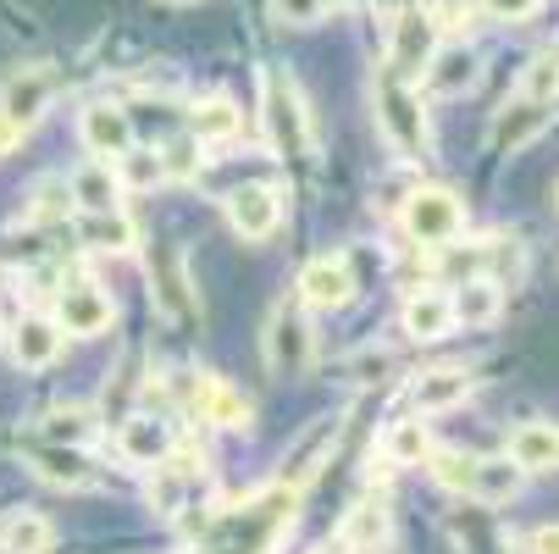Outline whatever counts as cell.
Segmentation results:
<instances>
[{
	"instance_id": "1",
	"label": "cell",
	"mask_w": 559,
	"mask_h": 554,
	"mask_svg": "<svg viewBox=\"0 0 559 554\" xmlns=\"http://www.w3.org/2000/svg\"><path fill=\"white\" fill-rule=\"evenodd\" d=\"M294 516H299V488L272 483V488H261L250 505L222 510V516L205 527L200 554H277V543L288 538Z\"/></svg>"
},
{
	"instance_id": "2",
	"label": "cell",
	"mask_w": 559,
	"mask_h": 554,
	"mask_svg": "<svg viewBox=\"0 0 559 554\" xmlns=\"http://www.w3.org/2000/svg\"><path fill=\"white\" fill-rule=\"evenodd\" d=\"M371 111H377V128L388 139V150L399 162H421L432 150V128H427V106H421V90L411 78H399L393 67H377L371 78Z\"/></svg>"
},
{
	"instance_id": "3",
	"label": "cell",
	"mask_w": 559,
	"mask_h": 554,
	"mask_svg": "<svg viewBox=\"0 0 559 554\" xmlns=\"http://www.w3.org/2000/svg\"><path fill=\"white\" fill-rule=\"evenodd\" d=\"M261 128H266V144L283 162H310L316 155L310 106L294 84V72H283V67H261Z\"/></svg>"
},
{
	"instance_id": "4",
	"label": "cell",
	"mask_w": 559,
	"mask_h": 554,
	"mask_svg": "<svg viewBox=\"0 0 559 554\" xmlns=\"http://www.w3.org/2000/svg\"><path fill=\"white\" fill-rule=\"evenodd\" d=\"M405 233H411L416 245H427V250L454 245L460 233H465V205H460V195H454V189H416V195L405 200Z\"/></svg>"
},
{
	"instance_id": "5",
	"label": "cell",
	"mask_w": 559,
	"mask_h": 554,
	"mask_svg": "<svg viewBox=\"0 0 559 554\" xmlns=\"http://www.w3.org/2000/svg\"><path fill=\"white\" fill-rule=\"evenodd\" d=\"M432 56H438V17L427 7H405L393 17V28H388V61L382 67H393L399 78L416 84Z\"/></svg>"
},
{
	"instance_id": "6",
	"label": "cell",
	"mask_w": 559,
	"mask_h": 554,
	"mask_svg": "<svg viewBox=\"0 0 559 554\" xmlns=\"http://www.w3.org/2000/svg\"><path fill=\"white\" fill-rule=\"evenodd\" d=\"M316 361V333L299 305H277L266 322V372L272 377H305Z\"/></svg>"
},
{
	"instance_id": "7",
	"label": "cell",
	"mask_w": 559,
	"mask_h": 554,
	"mask_svg": "<svg viewBox=\"0 0 559 554\" xmlns=\"http://www.w3.org/2000/svg\"><path fill=\"white\" fill-rule=\"evenodd\" d=\"M117 322V305L100 283H67L56 294V328L72 333V339H95Z\"/></svg>"
},
{
	"instance_id": "8",
	"label": "cell",
	"mask_w": 559,
	"mask_h": 554,
	"mask_svg": "<svg viewBox=\"0 0 559 554\" xmlns=\"http://www.w3.org/2000/svg\"><path fill=\"white\" fill-rule=\"evenodd\" d=\"M150 283H155V310L167 322H200V294H194V278H189V256L173 245L162 250V261L150 267Z\"/></svg>"
},
{
	"instance_id": "9",
	"label": "cell",
	"mask_w": 559,
	"mask_h": 554,
	"mask_svg": "<svg viewBox=\"0 0 559 554\" xmlns=\"http://www.w3.org/2000/svg\"><path fill=\"white\" fill-rule=\"evenodd\" d=\"M227 222H233L238 239L261 245V239H272L277 222H283V195H277L272 184H245V189H233V195H227Z\"/></svg>"
},
{
	"instance_id": "10",
	"label": "cell",
	"mask_w": 559,
	"mask_h": 554,
	"mask_svg": "<svg viewBox=\"0 0 559 554\" xmlns=\"http://www.w3.org/2000/svg\"><path fill=\"white\" fill-rule=\"evenodd\" d=\"M299 299L310 305V310H344L349 299H355V272H349V261L344 256H310L305 267H299Z\"/></svg>"
},
{
	"instance_id": "11",
	"label": "cell",
	"mask_w": 559,
	"mask_h": 554,
	"mask_svg": "<svg viewBox=\"0 0 559 554\" xmlns=\"http://www.w3.org/2000/svg\"><path fill=\"white\" fill-rule=\"evenodd\" d=\"M56 101V72L50 67H17L7 84H0V117H12L23 128H34Z\"/></svg>"
},
{
	"instance_id": "12",
	"label": "cell",
	"mask_w": 559,
	"mask_h": 554,
	"mask_svg": "<svg viewBox=\"0 0 559 554\" xmlns=\"http://www.w3.org/2000/svg\"><path fill=\"white\" fill-rule=\"evenodd\" d=\"M189 411L200 416V422H211V427H222V433H238V427H250V400L238 393L233 382H222V377H194V388H189Z\"/></svg>"
},
{
	"instance_id": "13",
	"label": "cell",
	"mask_w": 559,
	"mask_h": 554,
	"mask_svg": "<svg viewBox=\"0 0 559 554\" xmlns=\"http://www.w3.org/2000/svg\"><path fill=\"white\" fill-rule=\"evenodd\" d=\"M173 449H178V438H173V422L150 416V411H133V416H122V427H117V455H122L128 465H162Z\"/></svg>"
},
{
	"instance_id": "14",
	"label": "cell",
	"mask_w": 559,
	"mask_h": 554,
	"mask_svg": "<svg viewBox=\"0 0 559 554\" xmlns=\"http://www.w3.org/2000/svg\"><path fill=\"white\" fill-rule=\"evenodd\" d=\"M78 139H84L90 155H100V162H117V155L133 150V122H128L122 106L95 101V106H84V117H78Z\"/></svg>"
},
{
	"instance_id": "15",
	"label": "cell",
	"mask_w": 559,
	"mask_h": 554,
	"mask_svg": "<svg viewBox=\"0 0 559 554\" xmlns=\"http://www.w3.org/2000/svg\"><path fill=\"white\" fill-rule=\"evenodd\" d=\"M548 122H554V106H537V101L515 95V101H504V106L493 111L488 139H493V150H526L532 139L548 133Z\"/></svg>"
},
{
	"instance_id": "16",
	"label": "cell",
	"mask_w": 559,
	"mask_h": 554,
	"mask_svg": "<svg viewBox=\"0 0 559 554\" xmlns=\"http://www.w3.org/2000/svg\"><path fill=\"white\" fill-rule=\"evenodd\" d=\"M427 90L443 95V101H460L476 90V78H483V56H476L471 45H438V56L427 61Z\"/></svg>"
},
{
	"instance_id": "17",
	"label": "cell",
	"mask_w": 559,
	"mask_h": 554,
	"mask_svg": "<svg viewBox=\"0 0 559 554\" xmlns=\"http://www.w3.org/2000/svg\"><path fill=\"white\" fill-rule=\"evenodd\" d=\"M471 400V372L465 366H432L411 382V405L416 416H438V411H454Z\"/></svg>"
},
{
	"instance_id": "18",
	"label": "cell",
	"mask_w": 559,
	"mask_h": 554,
	"mask_svg": "<svg viewBox=\"0 0 559 554\" xmlns=\"http://www.w3.org/2000/svg\"><path fill=\"white\" fill-rule=\"evenodd\" d=\"M399 328H405L416 344L443 339V333L454 328V305H449V294H443V288H416V294L405 299V310H399Z\"/></svg>"
},
{
	"instance_id": "19",
	"label": "cell",
	"mask_w": 559,
	"mask_h": 554,
	"mask_svg": "<svg viewBox=\"0 0 559 554\" xmlns=\"http://www.w3.org/2000/svg\"><path fill=\"white\" fill-rule=\"evenodd\" d=\"M28 465H34V478L39 483H50V488H90L95 483V465H90V455L84 449H61V444H45V449H34L28 455Z\"/></svg>"
},
{
	"instance_id": "20",
	"label": "cell",
	"mask_w": 559,
	"mask_h": 554,
	"mask_svg": "<svg viewBox=\"0 0 559 554\" xmlns=\"http://www.w3.org/2000/svg\"><path fill=\"white\" fill-rule=\"evenodd\" d=\"M238 133H245V111H238L227 95L194 101V111H189V139L194 144H233Z\"/></svg>"
},
{
	"instance_id": "21",
	"label": "cell",
	"mask_w": 559,
	"mask_h": 554,
	"mask_svg": "<svg viewBox=\"0 0 559 554\" xmlns=\"http://www.w3.org/2000/svg\"><path fill=\"white\" fill-rule=\"evenodd\" d=\"M78 239L100 256H128L139 245V227L128 222V211H84L78 216Z\"/></svg>"
},
{
	"instance_id": "22",
	"label": "cell",
	"mask_w": 559,
	"mask_h": 554,
	"mask_svg": "<svg viewBox=\"0 0 559 554\" xmlns=\"http://www.w3.org/2000/svg\"><path fill=\"white\" fill-rule=\"evenodd\" d=\"M449 305H454V322H465V328H493L499 316H504V288H499L493 278H471V283H460V288L449 294Z\"/></svg>"
},
{
	"instance_id": "23",
	"label": "cell",
	"mask_w": 559,
	"mask_h": 554,
	"mask_svg": "<svg viewBox=\"0 0 559 554\" xmlns=\"http://www.w3.org/2000/svg\"><path fill=\"white\" fill-rule=\"evenodd\" d=\"M61 339H67V333L50 322V316H23L17 333H12V361L28 366V372H39V366H50V361L61 355Z\"/></svg>"
},
{
	"instance_id": "24",
	"label": "cell",
	"mask_w": 559,
	"mask_h": 554,
	"mask_svg": "<svg viewBox=\"0 0 559 554\" xmlns=\"http://www.w3.org/2000/svg\"><path fill=\"white\" fill-rule=\"evenodd\" d=\"M67 195H72V205H78V211H117L122 184H117L111 162H84V167H78V173L67 178Z\"/></svg>"
},
{
	"instance_id": "25",
	"label": "cell",
	"mask_w": 559,
	"mask_h": 554,
	"mask_svg": "<svg viewBox=\"0 0 559 554\" xmlns=\"http://www.w3.org/2000/svg\"><path fill=\"white\" fill-rule=\"evenodd\" d=\"M521 478H526V471H521L510 455H493V460L476 455V483H471V499H483V505H510V499L521 494Z\"/></svg>"
},
{
	"instance_id": "26",
	"label": "cell",
	"mask_w": 559,
	"mask_h": 554,
	"mask_svg": "<svg viewBox=\"0 0 559 554\" xmlns=\"http://www.w3.org/2000/svg\"><path fill=\"white\" fill-rule=\"evenodd\" d=\"M521 471H543V465H554L559 460V427L554 422H526V427H515L510 433V449H504Z\"/></svg>"
},
{
	"instance_id": "27",
	"label": "cell",
	"mask_w": 559,
	"mask_h": 554,
	"mask_svg": "<svg viewBox=\"0 0 559 554\" xmlns=\"http://www.w3.org/2000/svg\"><path fill=\"white\" fill-rule=\"evenodd\" d=\"M50 543H56V527L34 510H17V516L0 521V549L7 554H45Z\"/></svg>"
},
{
	"instance_id": "28",
	"label": "cell",
	"mask_w": 559,
	"mask_h": 554,
	"mask_svg": "<svg viewBox=\"0 0 559 554\" xmlns=\"http://www.w3.org/2000/svg\"><path fill=\"white\" fill-rule=\"evenodd\" d=\"M39 438H45V444H61V449H84V444L95 438V416L78 411V405H72V411H67V405H61V411H45V416H39Z\"/></svg>"
},
{
	"instance_id": "29",
	"label": "cell",
	"mask_w": 559,
	"mask_h": 554,
	"mask_svg": "<svg viewBox=\"0 0 559 554\" xmlns=\"http://www.w3.org/2000/svg\"><path fill=\"white\" fill-rule=\"evenodd\" d=\"M382 455H388V465H421L432 455V438L421 422H393L382 438Z\"/></svg>"
},
{
	"instance_id": "30",
	"label": "cell",
	"mask_w": 559,
	"mask_h": 554,
	"mask_svg": "<svg viewBox=\"0 0 559 554\" xmlns=\"http://www.w3.org/2000/svg\"><path fill=\"white\" fill-rule=\"evenodd\" d=\"M111 173H117L122 189H155V184L167 178V173H162V155H155V150H128V155H117Z\"/></svg>"
},
{
	"instance_id": "31",
	"label": "cell",
	"mask_w": 559,
	"mask_h": 554,
	"mask_svg": "<svg viewBox=\"0 0 559 554\" xmlns=\"http://www.w3.org/2000/svg\"><path fill=\"white\" fill-rule=\"evenodd\" d=\"M427 465H432V478H438L449 494H471V483H476V455H460V449H432V455H427Z\"/></svg>"
},
{
	"instance_id": "32",
	"label": "cell",
	"mask_w": 559,
	"mask_h": 554,
	"mask_svg": "<svg viewBox=\"0 0 559 554\" xmlns=\"http://www.w3.org/2000/svg\"><path fill=\"white\" fill-rule=\"evenodd\" d=\"M521 95L537 101V106H554V101H559V56H554V50L537 56V61L521 72Z\"/></svg>"
},
{
	"instance_id": "33",
	"label": "cell",
	"mask_w": 559,
	"mask_h": 554,
	"mask_svg": "<svg viewBox=\"0 0 559 554\" xmlns=\"http://www.w3.org/2000/svg\"><path fill=\"white\" fill-rule=\"evenodd\" d=\"M382 532H388V510H382V499L349 510V521H344V543H355V549H377Z\"/></svg>"
},
{
	"instance_id": "34",
	"label": "cell",
	"mask_w": 559,
	"mask_h": 554,
	"mask_svg": "<svg viewBox=\"0 0 559 554\" xmlns=\"http://www.w3.org/2000/svg\"><path fill=\"white\" fill-rule=\"evenodd\" d=\"M72 195H67V178H45L34 184V205H28V222H50V216H67Z\"/></svg>"
},
{
	"instance_id": "35",
	"label": "cell",
	"mask_w": 559,
	"mask_h": 554,
	"mask_svg": "<svg viewBox=\"0 0 559 554\" xmlns=\"http://www.w3.org/2000/svg\"><path fill=\"white\" fill-rule=\"evenodd\" d=\"M194 167H200V144L194 139H173L162 150V173L167 178H194Z\"/></svg>"
},
{
	"instance_id": "36",
	"label": "cell",
	"mask_w": 559,
	"mask_h": 554,
	"mask_svg": "<svg viewBox=\"0 0 559 554\" xmlns=\"http://www.w3.org/2000/svg\"><path fill=\"white\" fill-rule=\"evenodd\" d=\"M272 12H277V23H288V28L322 23V7H316V0H272Z\"/></svg>"
},
{
	"instance_id": "37",
	"label": "cell",
	"mask_w": 559,
	"mask_h": 554,
	"mask_svg": "<svg viewBox=\"0 0 559 554\" xmlns=\"http://www.w3.org/2000/svg\"><path fill=\"white\" fill-rule=\"evenodd\" d=\"M483 7H488L499 23H526V17L543 7V0H483Z\"/></svg>"
},
{
	"instance_id": "38",
	"label": "cell",
	"mask_w": 559,
	"mask_h": 554,
	"mask_svg": "<svg viewBox=\"0 0 559 554\" xmlns=\"http://www.w3.org/2000/svg\"><path fill=\"white\" fill-rule=\"evenodd\" d=\"M23 133H28L23 122H12V117H0V155H12V150L23 144Z\"/></svg>"
},
{
	"instance_id": "39",
	"label": "cell",
	"mask_w": 559,
	"mask_h": 554,
	"mask_svg": "<svg viewBox=\"0 0 559 554\" xmlns=\"http://www.w3.org/2000/svg\"><path fill=\"white\" fill-rule=\"evenodd\" d=\"M532 554H559V527H537L532 532Z\"/></svg>"
},
{
	"instance_id": "40",
	"label": "cell",
	"mask_w": 559,
	"mask_h": 554,
	"mask_svg": "<svg viewBox=\"0 0 559 554\" xmlns=\"http://www.w3.org/2000/svg\"><path fill=\"white\" fill-rule=\"evenodd\" d=\"M322 12H355V7H366V0H316Z\"/></svg>"
},
{
	"instance_id": "41",
	"label": "cell",
	"mask_w": 559,
	"mask_h": 554,
	"mask_svg": "<svg viewBox=\"0 0 559 554\" xmlns=\"http://www.w3.org/2000/svg\"><path fill=\"white\" fill-rule=\"evenodd\" d=\"M167 7H200V0H167Z\"/></svg>"
},
{
	"instance_id": "42",
	"label": "cell",
	"mask_w": 559,
	"mask_h": 554,
	"mask_svg": "<svg viewBox=\"0 0 559 554\" xmlns=\"http://www.w3.org/2000/svg\"><path fill=\"white\" fill-rule=\"evenodd\" d=\"M0 554H7V549H0Z\"/></svg>"
},
{
	"instance_id": "43",
	"label": "cell",
	"mask_w": 559,
	"mask_h": 554,
	"mask_svg": "<svg viewBox=\"0 0 559 554\" xmlns=\"http://www.w3.org/2000/svg\"><path fill=\"white\" fill-rule=\"evenodd\" d=\"M554 465H559V460H554Z\"/></svg>"
},
{
	"instance_id": "44",
	"label": "cell",
	"mask_w": 559,
	"mask_h": 554,
	"mask_svg": "<svg viewBox=\"0 0 559 554\" xmlns=\"http://www.w3.org/2000/svg\"><path fill=\"white\" fill-rule=\"evenodd\" d=\"M554 56H559V50H554Z\"/></svg>"
}]
</instances>
